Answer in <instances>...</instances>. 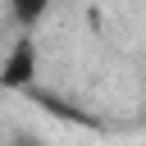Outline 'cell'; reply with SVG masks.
Listing matches in <instances>:
<instances>
[{"mask_svg": "<svg viewBox=\"0 0 146 146\" xmlns=\"http://www.w3.org/2000/svg\"><path fill=\"white\" fill-rule=\"evenodd\" d=\"M5 9H9V18L18 23V32H32V27L55 9V0H5Z\"/></svg>", "mask_w": 146, "mask_h": 146, "instance_id": "obj_2", "label": "cell"}, {"mask_svg": "<svg viewBox=\"0 0 146 146\" xmlns=\"http://www.w3.org/2000/svg\"><path fill=\"white\" fill-rule=\"evenodd\" d=\"M36 68H41V55H36V36L32 32H18L0 59V87L5 91H32L36 87Z\"/></svg>", "mask_w": 146, "mask_h": 146, "instance_id": "obj_1", "label": "cell"}]
</instances>
